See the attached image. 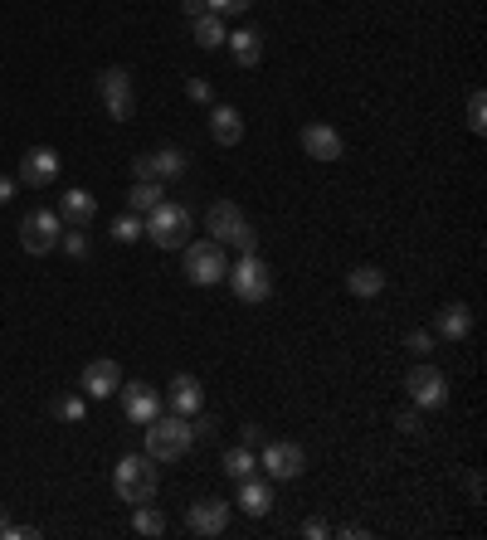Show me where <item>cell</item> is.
<instances>
[{"label": "cell", "mask_w": 487, "mask_h": 540, "mask_svg": "<svg viewBox=\"0 0 487 540\" xmlns=\"http://www.w3.org/2000/svg\"><path fill=\"white\" fill-rule=\"evenodd\" d=\"M190 443H195V429H190L186 414H156L147 424V458L151 463H176V458H186Z\"/></svg>", "instance_id": "1"}, {"label": "cell", "mask_w": 487, "mask_h": 540, "mask_svg": "<svg viewBox=\"0 0 487 540\" xmlns=\"http://www.w3.org/2000/svg\"><path fill=\"white\" fill-rule=\"evenodd\" d=\"M205 229L215 244H234L239 253H259V229L244 219V210L234 200H215L210 215H205Z\"/></svg>", "instance_id": "2"}, {"label": "cell", "mask_w": 487, "mask_h": 540, "mask_svg": "<svg viewBox=\"0 0 487 540\" xmlns=\"http://www.w3.org/2000/svg\"><path fill=\"white\" fill-rule=\"evenodd\" d=\"M113 492L127 506H142L156 497V468H151L147 453H127L122 463L113 468Z\"/></svg>", "instance_id": "3"}, {"label": "cell", "mask_w": 487, "mask_h": 540, "mask_svg": "<svg viewBox=\"0 0 487 540\" xmlns=\"http://www.w3.org/2000/svg\"><path fill=\"white\" fill-rule=\"evenodd\" d=\"M225 278H229L225 244H215V239L186 244V283H195V288H220Z\"/></svg>", "instance_id": "4"}, {"label": "cell", "mask_w": 487, "mask_h": 540, "mask_svg": "<svg viewBox=\"0 0 487 540\" xmlns=\"http://www.w3.org/2000/svg\"><path fill=\"white\" fill-rule=\"evenodd\" d=\"M186 234H190V210L176 205V200H161L147 215V239L156 249H186Z\"/></svg>", "instance_id": "5"}, {"label": "cell", "mask_w": 487, "mask_h": 540, "mask_svg": "<svg viewBox=\"0 0 487 540\" xmlns=\"http://www.w3.org/2000/svg\"><path fill=\"white\" fill-rule=\"evenodd\" d=\"M229 288H234V297L239 302H263L268 292H273V278H268V268H263L259 253H244L239 263H229Z\"/></svg>", "instance_id": "6"}, {"label": "cell", "mask_w": 487, "mask_h": 540, "mask_svg": "<svg viewBox=\"0 0 487 540\" xmlns=\"http://www.w3.org/2000/svg\"><path fill=\"white\" fill-rule=\"evenodd\" d=\"M405 390H410L414 409H444V404H449V380H444V370H434V365H424V360L405 375Z\"/></svg>", "instance_id": "7"}, {"label": "cell", "mask_w": 487, "mask_h": 540, "mask_svg": "<svg viewBox=\"0 0 487 540\" xmlns=\"http://www.w3.org/2000/svg\"><path fill=\"white\" fill-rule=\"evenodd\" d=\"M98 98L113 122H127L132 108H137V93H132V73L127 69H103L98 73Z\"/></svg>", "instance_id": "8"}, {"label": "cell", "mask_w": 487, "mask_h": 540, "mask_svg": "<svg viewBox=\"0 0 487 540\" xmlns=\"http://www.w3.org/2000/svg\"><path fill=\"white\" fill-rule=\"evenodd\" d=\"M59 234H64V219H59V210H30V215L20 219V244H25V253L59 249Z\"/></svg>", "instance_id": "9"}, {"label": "cell", "mask_w": 487, "mask_h": 540, "mask_svg": "<svg viewBox=\"0 0 487 540\" xmlns=\"http://www.w3.org/2000/svg\"><path fill=\"white\" fill-rule=\"evenodd\" d=\"M132 171L137 180H181L186 176V151H176V146H161V151H142V156H132Z\"/></svg>", "instance_id": "10"}, {"label": "cell", "mask_w": 487, "mask_h": 540, "mask_svg": "<svg viewBox=\"0 0 487 540\" xmlns=\"http://www.w3.org/2000/svg\"><path fill=\"white\" fill-rule=\"evenodd\" d=\"M186 531L190 536H205V540L225 536L229 531V506L220 502V497H200L195 506H186Z\"/></svg>", "instance_id": "11"}, {"label": "cell", "mask_w": 487, "mask_h": 540, "mask_svg": "<svg viewBox=\"0 0 487 540\" xmlns=\"http://www.w3.org/2000/svg\"><path fill=\"white\" fill-rule=\"evenodd\" d=\"M54 180H59V151H54V146H30V151L20 156V185L49 190Z\"/></svg>", "instance_id": "12"}, {"label": "cell", "mask_w": 487, "mask_h": 540, "mask_svg": "<svg viewBox=\"0 0 487 540\" xmlns=\"http://www.w3.org/2000/svg\"><path fill=\"white\" fill-rule=\"evenodd\" d=\"M302 468H307V458H302L298 443H268L263 448V472L273 482H293V477H302Z\"/></svg>", "instance_id": "13"}, {"label": "cell", "mask_w": 487, "mask_h": 540, "mask_svg": "<svg viewBox=\"0 0 487 540\" xmlns=\"http://www.w3.org/2000/svg\"><path fill=\"white\" fill-rule=\"evenodd\" d=\"M302 151H307L312 161H341L346 142H341L337 127H327V122H307V127H302Z\"/></svg>", "instance_id": "14"}, {"label": "cell", "mask_w": 487, "mask_h": 540, "mask_svg": "<svg viewBox=\"0 0 487 540\" xmlns=\"http://www.w3.org/2000/svg\"><path fill=\"white\" fill-rule=\"evenodd\" d=\"M117 395H122V414H127L137 429H147L151 419L161 414V395H156V390H147L142 380H137V385H122Z\"/></svg>", "instance_id": "15"}, {"label": "cell", "mask_w": 487, "mask_h": 540, "mask_svg": "<svg viewBox=\"0 0 487 540\" xmlns=\"http://www.w3.org/2000/svg\"><path fill=\"white\" fill-rule=\"evenodd\" d=\"M122 390V370H117V360H88L83 365V395L93 399H108Z\"/></svg>", "instance_id": "16"}, {"label": "cell", "mask_w": 487, "mask_h": 540, "mask_svg": "<svg viewBox=\"0 0 487 540\" xmlns=\"http://www.w3.org/2000/svg\"><path fill=\"white\" fill-rule=\"evenodd\" d=\"M166 404H171V414H200V404H205V390H200V380L195 375H176L171 380V390H166Z\"/></svg>", "instance_id": "17"}, {"label": "cell", "mask_w": 487, "mask_h": 540, "mask_svg": "<svg viewBox=\"0 0 487 540\" xmlns=\"http://www.w3.org/2000/svg\"><path fill=\"white\" fill-rule=\"evenodd\" d=\"M210 137H215L220 146H239V142H244V117L229 108V103L210 108Z\"/></svg>", "instance_id": "18"}, {"label": "cell", "mask_w": 487, "mask_h": 540, "mask_svg": "<svg viewBox=\"0 0 487 540\" xmlns=\"http://www.w3.org/2000/svg\"><path fill=\"white\" fill-rule=\"evenodd\" d=\"M59 219H64V224H74V229H83V224H93V219H98V200H93L88 190H69V195L59 200Z\"/></svg>", "instance_id": "19"}, {"label": "cell", "mask_w": 487, "mask_h": 540, "mask_svg": "<svg viewBox=\"0 0 487 540\" xmlns=\"http://www.w3.org/2000/svg\"><path fill=\"white\" fill-rule=\"evenodd\" d=\"M434 331H439L444 341H463V336L473 331V312H468L463 302H449V307L434 317Z\"/></svg>", "instance_id": "20"}, {"label": "cell", "mask_w": 487, "mask_h": 540, "mask_svg": "<svg viewBox=\"0 0 487 540\" xmlns=\"http://www.w3.org/2000/svg\"><path fill=\"white\" fill-rule=\"evenodd\" d=\"M229 54H234V64L239 69H259V59H263V35L259 30H239V35H229Z\"/></svg>", "instance_id": "21"}, {"label": "cell", "mask_w": 487, "mask_h": 540, "mask_svg": "<svg viewBox=\"0 0 487 540\" xmlns=\"http://www.w3.org/2000/svg\"><path fill=\"white\" fill-rule=\"evenodd\" d=\"M239 506H244L249 516H268V511H273V487L259 482V477H244V482H239Z\"/></svg>", "instance_id": "22"}, {"label": "cell", "mask_w": 487, "mask_h": 540, "mask_svg": "<svg viewBox=\"0 0 487 540\" xmlns=\"http://www.w3.org/2000/svg\"><path fill=\"white\" fill-rule=\"evenodd\" d=\"M161 200H166V190H161V180H137V185L127 190V210H132V215H142V219H147L151 210L161 205Z\"/></svg>", "instance_id": "23"}, {"label": "cell", "mask_w": 487, "mask_h": 540, "mask_svg": "<svg viewBox=\"0 0 487 540\" xmlns=\"http://www.w3.org/2000/svg\"><path fill=\"white\" fill-rule=\"evenodd\" d=\"M190 30H195V44L200 49H220L225 44V15H215V10H205L200 20H190Z\"/></svg>", "instance_id": "24"}, {"label": "cell", "mask_w": 487, "mask_h": 540, "mask_svg": "<svg viewBox=\"0 0 487 540\" xmlns=\"http://www.w3.org/2000/svg\"><path fill=\"white\" fill-rule=\"evenodd\" d=\"M346 288H351V297H380L385 292V273L371 268V263H361V268L346 273Z\"/></svg>", "instance_id": "25"}, {"label": "cell", "mask_w": 487, "mask_h": 540, "mask_svg": "<svg viewBox=\"0 0 487 540\" xmlns=\"http://www.w3.org/2000/svg\"><path fill=\"white\" fill-rule=\"evenodd\" d=\"M132 531H137V536H166V516H161L151 502L132 506Z\"/></svg>", "instance_id": "26"}, {"label": "cell", "mask_w": 487, "mask_h": 540, "mask_svg": "<svg viewBox=\"0 0 487 540\" xmlns=\"http://www.w3.org/2000/svg\"><path fill=\"white\" fill-rule=\"evenodd\" d=\"M254 468H259V458H254V448H229L225 453V477H234V482H244V477H254Z\"/></svg>", "instance_id": "27"}, {"label": "cell", "mask_w": 487, "mask_h": 540, "mask_svg": "<svg viewBox=\"0 0 487 540\" xmlns=\"http://www.w3.org/2000/svg\"><path fill=\"white\" fill-rule=\"evenodd\" d=\"M142 234H147V219L132 215V210H127V215H122V219L113 224V239H117V244H137Z\"/></svg>", "instance_id": "28"}, {"label": "cell", "mask_w": 487, "mask_h": 540, "mask_svg": "<svg viewBox=\"0 0 487 540\" xmlns=\"http://www.w3.org/2000/svg\"><path fill=\"white\" fill-rule=\"evenodd\" d=\"M468 127H473L478 137H483V132H487V98H483V93H478V88L468 93Z\"/></svg>", "instance_id": "29"}, {"label": "cell", "mask_w": 487, "mask_h": 540, "mask_svg": "<svg viewBox=\"0 0 487 540\" xmlns=\"http://www.w3.org/2000/svg\"><path fill=\"white\" fill-rule=\"evenodd\" d=\"M54 419H64V424H78V419H83V399H78V395L54 399Z\"/></svg>", "instance_id": "30"}, {"label": "cell", "mask_w": 487, "mask_h": 540, "mask_svg": "<svg viewBox=\"0 0 487 540\" xmlns=\"http://www.w3.org/2000/svg\"><path fill=\"white\" fill-rule=\"evenodd\" d=\"M205 5H210L215 15H244V10H249L254 0H205Z\"/></svg>", "instance_id": "31"}, {"label": "cell", "mask_w": 487, "mask_h": 540, "mask_svg": "<svg viewBox=\"0 0 487 540\" xmlns=\"http://www.w3.org/2000/svg\"><path fill=\"white\" fill-rule=\"evenodd\" d=\"M59 244L69 249V258H88V239L83 234H59Z\"/></svg>", "instance_id": "32"}, {"label": "cell", "mask_w": 487, "mask_h": 540, "mask_svg": "<svg viewBox=\"0 0 487 540\" xmlns=\"http://www.w3.org/2000/svg\"><path fill=\"white\" fill-rule=\"evenodd\" d=\"M410 351H414V356L434 351V336H429V331H410Z\"/></svg>", "instance_id": "33"}, {"label": "cell", "mask_w": 487, "mask_h": 540, "mask_svg": "<svg viewBox=\"0 0 487 540\" xmlns=\"http://www.w3.org/2000/svg\"><path fill=\"white\" fill-rule=\"evenodd\" d=\"M239 443H244V448H259L263 429H259V424H244V429H239Z\"/></svg>", "instance_id": "34"}, {"label": "cell", "mask_w": 487, "mask_h": 540, "mask_svg": "<svg viewBox=\"0 0 487 540\" xmlns=\"http://www.w3.org/2000/svg\"><path fill=\"white\" fill-rule=\"evenodd\" d=\"M395 424H400V429H405V433H424V419H419L414 409H405V414H400Z\"/></svg>", "instance_id": "35"}, {"label": "cell", "mask_w": 487, "mask_h": 540, "mask_svg": "<svg viewBox=\"0 0 487 540\" xmlns=\"http://www.w3.org/2000/svg\"><path fill=\"white\" fill-rule=\"evenodd\" d=\"M302 536H307V540H327V536H332V526H327V521H307V526H302Z\"/></svg>", "instance_id": "36"}, {"label": "cell", "mask_w": 487, "mask_h": 540, "mask_svg": "<svg viewBox=\"0 0 487 540\" xmlns=\"http://www.w3.org/2000/svg\"><path fill=\"white\" fill-rule=\"evenodd\" d=\"M190 98H195V103H210V83H205V78H190Z\"/></svg>", "instance_id": "37"}, {"label": "cell", "mask_w": 487, "mask_h": 540, "mask_svg": "<svg viewBox=\"0 0 487 540\" xmlns=\"http://www.w3.org/2000/svg\"><path fill=\"white\" fill-rule=\"evenodd\" d=\"M181 10H186V20H200L210 5H205V0H181Z\"/></svg>", "instance_id": "38"}, {"label": "cell", "mask_w": 487, "mask_h": 540, "mask_svg": "<svg viewBox=\"0 0 487 540\" xmlns=\"http://www.w3.org/2000/svg\"><path fill=\"white\" fill-rule=\"evenodd\" d=\"M10 200H15V180L0 176V205H10Z\"/></svg>", "instance_id": "39"}, {"label": "cell", "mask_w": 487, "mask_h": 540, "mask_svg": "<svg viewBox=\"0 0 487 540\" xmlns=\"http://www.w3.org/2000/svg\"><path fill=\"white\" fill-rule=\"evenodd\" d=\"M190 429H195V438H215V424H210V419H200V424H190Z\"/></svg>", "instance_id": "40"}, {"label": "cell", "mask_w": 487, "mask_h": 540, "mask_svg": "<svg viewBox=\"0 0 487 540\" xmlns=\"http://www.w3.org/2000/svg\"><path fill=\"white\" fill-rule=\"evenodd\" d=\"M0 536H10V521H5V516H0Z\"/></svg>", "instance_id": "41"}]
</instances>
